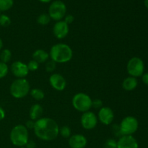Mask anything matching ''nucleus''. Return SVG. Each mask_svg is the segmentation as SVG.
<instances>
[{"label":"nucleus","mask_w":148,"mask_h":148,"mask_svg":"<svg viewBox=\"0 0 148 148\" xmlns=\"http://www.w3.org/2000/svg\"><path fill=\"white\" fill-rule=\"evenodd\" d=\"M33 130L36 137L40 140L52 141L59 135V127L53 119L44 117L35 121Z\"/></svg>","instance_id":"1"},{"label":"nucleus","mask_w":148,"mask_h":148,"mask_svg":"<svg viewBox=\"0 0 148 148\" xmlns=\"http://www.w3.org/2000/svg\"><path fill=\"white\" fill-rule=\"evenodd\" d=\"M51 59L57 63H66L73 57V51L69 45L59 43L54 44L49 52Z\"/></svg>","instance_id":"2"},{"label":"nucleus","mask_w":148,"mask_h":148,"mask_svg":"<svg viewBox=\"0 0 148 148\" xmlns=\"http://www.w3.org/2000/svg\"><path fill=\"white\" fill-rule=\"evenodd\" d=\"M10 138L14 146L25 147L29 140L28 130L23 124L14 126L10 132Z\"/></svg>","instance_id":"3"},{"label":"nucleus","mask_w":148,"mask_h":148,"mask_svg":"<svg viewBox=\"0 0 148 148\" xmlns=\"http://www.w3.org/2000/svg\"><path fill=\"white\" fill-rule=\"evenodd\" d=\"M30 91V85L25 78H17L12 82L10 92L12 96L20 99L27 96Z\"/></svg>","instance_id":"4"},{"label":"nucleus","mask_w":148,"mask_h":148,"mask_svg":"<svg viewBox=\"0 0 148 148\" xmlns=\"http://www.w3.org/2000/svg\"><path fill=\"white\" fill-rule=\"evenodd\" d=\"M92 100L88 94L78 92L72 98V104L77 111L85 113L90 111L92 108Z\"/></svg>","instance_id":"5"},{"label":"nucleus","mask_w":148,"mask_h":148,"mask_svg":"<svg viewBox=\"0 0 148 148\" xmlns=\"http://www.w3.org/2000/svg\"><path fill=\"white\" fill-rule=\"evenodd\" d=\"M66 13V4L61 0H55L51 3L49 7V15L55 21H60Z\"/></svg>","instance_id":"6"},{"label":"nucleus","mask_w":148,"mask_h":148,"mask_svg":"<svg viewBox=\"0 0 148 148\" xmlns=\"http://www.w3.org/2000/svg\"><path fill=\"white\" fill-rule=\"evenodd\" d=\"M119 126L122 136L132 135L138 130L139 122L135 117L128 116L123 119Z\"/></svg>","instance_id":"7"},{"label":"nucleus","mask_w":148,"mask_h":148,"mask_svg":"<svg viewBox=\"0 0 148 148\" xmlns=\"http://www.w3.org/2000/svg\"><path fill=\"white\" fill-rule=\"evenodd\" d=\"M127 69L130 76L136 78L144 74V62L140 58L134 56L129 60L127 65Z\"/></svg>","instance_id":"8"},{"label":"nucleus","mask_w":148,"mask_h":148,"mask_svg":"<svg viewBox=\"0 0 148 148\" xmlns=\"http://www.w3.org/2000/svg\"><path fill=\"white\" fill-rule=\"evenodd\" d=\"M98 117L92 111H88L87 112L83 113L81 116V125L85 130H93L98 124Z\"/></svg>","instance_id":"9"},{"label":"nucleus","mask_w":148,"mask_h":148,"mask_svg":"<svg viewBox=\"0 0 148 148\" xmlns=\"http://www.w3.org/2000/svg\"><path fill=\"white\" fill-rule=\"evenodd\" d=\"M10 70L12 75L17 78H25L29 73L27 65L20 61L13 62L10 67Z\"/></svg>","instance_id":"10"},{"label":"nucleus","mask_w":148,"mask_h":148,"mask_svg":"<svg viewBox=\"0 0 148 148\" xmlns=\"http://www.w3.org/2000/svg\"><path fill=\"white\" fill-rule=\"evenodd\" d=\"M97 117L101 124L104 125H110L114 119V113L109 107L103 106L99 109Z\"/></svg>","instance_id":"11"},{"label":"nucleus","mask_w":148,"mask_h":148,"mask_svg":"<svg viewBox=\"0 0 148 148\" xmlns=\"http://www.w3.org/2000/svg\"><path fill=\"white\" fill-rule=\"evenodd\" d=\"M69 25L66 24L64 20L57 21L53 27V36L58 39H63L69 34Z\"/></svg>","instance_id":"12"},{"label":"nucleus","mask_w":148,"mask_h":148,"mask_svg":"<svg viewBox=\"0 0 148 148\" xmlns=\"http://www.w3.org/2000/svg\"><path fill=\"white\" fill-rule=\"evenodd\" d=\"M51 86L57 91H63L66 87V81L61 74H52L49 77Z\"/></svg>","instance_id":"13"},{"label":"nucleus","mask_w":148,"mask_h":148,"mask_svg":"<svg viewBox=\"0 0 148 148\" xmlns=\"http://www.w3.org/2000/svg\"><path fill=\"white\" fill-rule=\"evenodd\" d=\"M117 148H139V145L132 135H124L119 138Z\"/></svg>","instance_id":"14"},{"label":"nucleus","mask_w":148,"mask_h":148,"mask_svg":"<svg viewBox=\"0 0 148 148\" xmlns=\"http://www.w3.org/2000/svg\"><path fill=\"white\" fill-rule=\"evenodd\" d=\"M68 143L71 148H85L88 144V140L82 134H76L69 137Z\"/></svg>","instance_id":"15"},{"label":"nucleus","mask_w":148,"mask_h":148,"mask_svg":"<svg viewBox=\"0 0 148 148\" xmlns=\"http://www.w3.org/2000/svg\"><path fill=\"white\" fill-rule=\"evenodd\" d=\"M32 57L33 60L37 62L38 64H42L46 63L49 59L50 56H49V53L46 52L43 49H37L33 52Z\"/></svg>","instance_id":"16"},{"label":"nucleus","mask_w":148,"mask_h":148,"mask_svg":"<svg viewBox=\"0 0 148 148\" xmlns=\"http://www.w3.org/2000/svg\"><path fill=\"white\" fill-rule=\"evenodd\" d=\"M43 114V108L40 104H33L30 109V118L33 121H36L41 118Z\"/></svg>","instance_id":"17"},{"label":"nucleus","mask_w":148,"mask_h":148,"mask_svg":"<svg viewBox=\"0 0 148 148\" xmlns=\"http://www.w3.org/2000/svg\"><path fill=\"white\" fill-rule=\"evenodd\" d=\"M137 85H138V81L137 78L130 76L123 80L122 88L127 91H132L137 88Z\"/></svg>","instance_id":"18"},{"label":"nucleus","mask_w":148,"mask_h":148,"mask_svg":"<svg viewBox=\"0 0 148 148\" xmlns=\"http://www.w3.org/2000/svg\"><path fill=\"white\" fill-rule=\"evenodd\" d=\"M30 94L32 98L36 101H42L45 98L44 92L39 88H34V89L30 90Z\"/></svg>","instance_id":"19"},{"label":"nucleus","mask_w":148,"mask_h":148,"mask_svg":"<svg viewBox=\"0 0 148 148\" xmlns=\"http://www.w3.org/2000/svg\"><path fill=\"white\" fill-rule=\"evenodd\" d=\"M12 58V52L10 49H4L1 50V53H0V62H3V63H8Z\"/></svg>","instance_id":"20"},{"label":"nucleus","mask_w":148,"mask_h":148,"mask_svg":"<svg viewBox=\"0 0 148 148\" xmlns=\"http://www.w3.org/2000/svg\"><path fill=\"white\" fill-rule=\"evenodd\" d=\"M14 4L13 0H0V12L10 10Z\"/></svg>","instance_id":"21"},{"label":"nucleus","mask_w":148,"mask_h":148,"mask_svg":"<svg viewBox=\"0 0 148 148\" xmlns=\"http://www.w3.org/2000/svg\"><path fill=\"white\" fill-rule=\"evenodd\" d=\"M50 16L49 15V14H46V13L40 14L37 18V23L40 25H46L50 23Z\"/></svg>","instance_id":"22"},{"label":"nucleus","mask_w":148,"mask_h":148,"mask_svg":"<svg viewBox=\"0 0 148 148\" xmlns=\"http://www.w3.org/2000/svg\"><path fill=\"white\" fill-rule=\"evenodd\" d=\"M71 134H72V131L68 126L64 125L62 127H59V134H60L64 138H69L72 136Z\"/></svg>","instance_id":"23"},{"label":"nucleus","mask_w":148,"mask_h":148,"mask_svg":"<svg viewBox=\"0 0 148 148\" xmlns=\"http://www.w3.org/2000/svg\"><path fill=\"white\" fill-rule=\"evenodd\" d=\"M11 24V19L7 14H0V25L1 27H8Z\"/></svg>","instance_id":"24"},{"label":"nucleus","mask_w":148,"mask_h":148,"mask_svg":"<svg viewBox=\"0 0 148 148\" xmlns=\"http://www.w3.org/2000/svg\"><path fill=\"white\" fill-rule=\"evenodd\" d=\"M9 72V67L7 64L0 62V79H2L7 75Z\"/></svg>","instance_id":"25"},{"label":"nucleus","mask_w":148,"mask_h":148,"mask_svg":"<svg viewBox=\"0 0 148 148\" xmlns=\"http://www.w3.org/2000/svg\"><path fill=\"white\" fill-rule=\"evenodd\" d=\"M46 72H53V71L55 70L56 67V63L55 62H53V60H48L47 62H46Z\"/></svg>","instance_id":"26"},{"label":"nucleus","mask_w":148,"mask_h":148,"mask_svg":"<svg viewBox=\"0 0 148 148\" xmlns=\"http://www.w3.org/2000/svg\"><path fill=\"white\" fill-rule=\"evenodd\" d=\"M104 148H117V141L115 139L109 138L106 140L103 145Z\"/></svg>","instance_id":"27"},{"label":"nucleus","mask_w":148,"mask_h":148,"mask_svg":"<svg viewBox=\"0 0 148 148\" xmlns=\"http://www.w3.org/2000/svg\"><path fill=\"white\" fill-rule=\"evenodd\" d=\"M27 68L29 69V72H35V71L38 70L39 67V64L37 62H36L35 60L32 59L27 64Z\"/></svg>","instance_id":"28"},{"label":"nucleus","mask_w":148,"mask_h":148,"mask_svg":"<svg viewBox=\"0 0 148 148\" xmlns=\"http://www.w3.org/2000/svg\"><path fill=\"white\" fill-rule=\"evenodd\" d=\"M112 131L113 133H114L116 137H118L119 138L122 137V134H121L119 124H114V125L112 126Z\"/></svg>","instance_id":"29"},{"label":"nucleus","mask_w":148,"mask_h":148,"mask_svg":"<svg viewBox=\"0 0 148 148\" xmlns=\"http://www.w3.org/2000/svg\"><path fill=\"white\" fill-rule=\"evenodd\" d=\"M103 107V101L99 98L93 100L92 101V108H97V109H101Z\"/></svg>","instance_id":"30"},{"label":"nucleus","mask_w":148,"mask_h":148,"mask_svg":"<svg viewBox=\"0 0 148 148\" xmlns=\"http://www.w3.org/2000/svg\"><path fill=\"white\" fill-rule=\"evenodd\" d=\"M74 20H75V17H74V16L72 15V14H66V15H65L64 21L67 25H69L71 24V23H73Z\"/></svg>","instance_id":"31"},{"label":"nucleus","mask_w":148,"mask_h":148,"mask_svg":"<svg viewBox=\"0 0 148 148\" xmlns=\"http://www.w3.org/2000/svg\"><path fill=\"white\" fill-rule=\"evenodd\" d=\"M25 127L27 130H33L35 127V121L31 119L28 120V121H26L25 125Z\"/></svg>","instance_id":"32"},{"label":"nucleus","mask_w":148,"mask_h":148,"mask_svg":"<svg viewBox=\"0 0 148 148\" xmlns=\"http://www.w3.org/2000/svg\"><path fill=\"white\" fill-rule=\"evenodd\" d=\"M26 148H36V144L34 141H32V140H28L27 143L25 145Z\"/></svg>","instance_id":"33"},{"label":"nucleus","mask_w":148,"mask_h":148,"mask_svg":"<svg viewBox=\"0 0 148 148\" xmlns=\"http://www.w3.org/2000/svg\"><path fill=\"white\" fill-rule=\"evenodd\" d=\"M142 80L144 82L145 85H148V72L147 73H144L142 75Z\"/></svg>","instance_id":"34"},{"label":"nucleus","mask_w":148,"mask_h":148,"mask_svg":"<svg viewBox=\"0 0 148 148\" xmlns=\"http://www.w3.org/2000/svg\"><path fill=\"white\" fill-rule=\"evenodd\" d=\"M5 118V111L0 106V121H2Z\"/></svg>","instance_id":"35"},{"label":"nucleus","mask_w":148,"mask_h":148,"mask_svg":"<svg viewBox=\"0 0 148 148\" xmlns=\"http://www.w3.org/2000/svg\"><path fill=\"white\" fill-rule=\"evenodd\" d=\"M2 48H3V41L2 40H1V38H0V51H1Z\"/></svg>","instance_id":"36"},{"label":"nucleus","mask_w":148,"mask_h":148,"mask_svg":"<svg viewBox=\"0 0 148 148\" xmlns=\"http://www.w3.org/2000/svg\"><path fill=\"white\" fill-rule=\"evenodd\" d=\"M39 1H40V2H43V3H49L50 2L51 0H38Z\"/></svg>","instance_id":"37"},{"label":"nucleus","mask_w":148,"mask_h":148,"mask_svg":"<svg viewBox=\"0 0 148 148\" xmlns=\"http://www.w3.org/2000/svg\"><path fill=\"white\" fill-rule=\"evenodd\" d=\"M145 6L148 9V0H145Z\"/></svg>","instance_id":"38"},{"label":"nucleus","mask_w":148,"mask_h":148,"mask_svg":"<svg viewBox=\"0 0 148 148\" xmlns=\"http://www.w3.org/2000/svg\"><path fill=\"white\" fill-rule=\"evenodd\" d=\"M20 148H26V147H20Z\"/></svg>","instance_id":"39"},{"label":"nucleus","mask_w":148,"mask_h":148,"mask_svg":"<svg viewBox=\"0 0 148 148\" xmlns=\"http://www.w3.org/2000/svg\"></svg>","instance_id":"40"}]
</instances>
